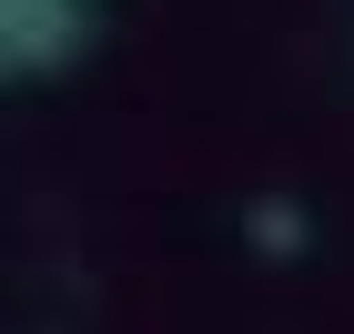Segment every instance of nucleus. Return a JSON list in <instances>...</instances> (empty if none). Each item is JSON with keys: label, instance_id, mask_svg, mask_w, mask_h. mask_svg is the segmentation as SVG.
<instances>
[{"label": "nucleus", "instance_id": "f257e3e1", "mask_svg": "<svg viewBox=\"0 0 354 334\" xmlns=\"http://www.w3.org/2000/svg\"><path fill=\"white\" fill-rule=\"evenodd\" d=\"M82 51H91L82 0H0V61H10V82H51Z\"/></svg>", "mask_w": 354, "mask_h": 334}]
</instances>
